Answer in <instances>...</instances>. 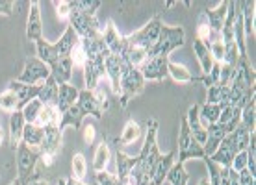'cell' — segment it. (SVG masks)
Here are the masks:
<instances>
[{
  "instance_id": "e0dca14e",
  "label": "cell",
  "mask_w": 256,
  "mask_h": 185,
  "mask_svg": "<svg viewBox=\"0 0 256 185\" xmlns=\"http://www.w3.org/2000/svg\"><path fill=\"white\" fill-rule=\"evenodd\" d=\"M226 9H228V2H219L216 9H208V11H204L206 20H208L210 30H212V41L221 39V30H223L224 19H226Z\"/></svg>"
},
{
  "instance_id": "30bf717a",
  "label": "cell",
  "mask_w": 256,
  "mask_h": 185,
  "mask_svg": "<svg viewBox=\"0 0 256 185\" xmlns=\"http://www.w3.org/2000/svg\"><path fill=\"white\" fill-rule=\"evenodd\" d=\"M69 26L76 32L80 39H91L98 33H102V28H100V22L96 20V15H88V13L72 9V7H70L69 15Z\"/></svg>"
},
{
  "instance_id": "ee69618b",
  "label": "cell",
  "mask_w": 256,
  "mask_h": 185,
  "mask_svg": "<svg viewBox=\"0 0 256 185\" xmlns=\"http://www.w3.org/2000/svg\"><path fill=\"white\" fill-rule=\"evenodd\" d=\"M70 59H72V65H74V67H80V69H82L84 63H86V50H84V46L80 41L74 45V48L70 52Z\"/></svg>"
},
{
  "instance_id": "74e56055",
  "label": "cell",
  "mask_w": 256,
  "mask_h": 185,
  "mask_svg": "<svg viewBox=\"0 0 256 185\" xmlns=\"http://www.w3.org/2000/svg\"><path fill=\"white\" fill-rule=\"evenodd\" d=\"M86 174H88V161L84 158V154H74L72 156V178L78 180V182H84Z\"/></svg>"
},
{
  "instance_id": "83f0119b",
  "label": "cell",
  "mask_w": 256,
  "mask_h": 185,
  "mask_svg": "<svg viewBox=\"0 0 256 185\" xmlns=\"http://www.w3.org/2000/svg\"><path fill=\"white\" fill-rule=\"evenodd\" d=\"M60 115L58 108H56V104H45L43 109H41V113H39L38 121L34 122L36 126L39 128H46V126H60Z\"/></svg>"
},
{
  "instance_id": "816d5d0a",
  "label": "cell",
  "mask_w": 256,
  "mask_h": 185,
  "mask_svg": "<svg viewBox=\"0 0 256 185\" xmlns=\"http://www.w3.org/2000/svg\"><path fill=\"white\" fill-rule=\"evenodd\" d=\"M32 185H50V184H46V182H43V180H36Z\"/></svg>"
},
{
  "instance_id": "4316f807",
  "label": "cell",
  "mask_w": 256,
  "mask_h": 185,
  "mask_svg": "<svg viewBox=\"0 0 256 185\" xmlns=\"http://www.w3.org/2000/svg\"><path fill=\"white\" fill-rule=\"evenodd\" d=\"M72 59L70 58H65L62 59V61H58V63L50 65L48 69H50V76L56 80V83H69L70 76H72Z\"/></svg>"
},
{
  "instance_id": "6da1fadb",
  "label": "cell",
  "mask_w": 256,
  "mask_h": 185,
  "mask_svg": "<svg viewBox=\"0 0 256 185\" xmlns=\"http://www.w3.org/2000/svg\"><path fill=\"white\" fill-rule=\"evenodd\" d=\"M106 108H108V98L98 87L95 91H80L76 104L67 109L60 119V130L64 132L67 126H72L74 130H78V128H82V122L86 117L102 119V113L106 111Z\"/></svg>"
},
{
  "instance_id": "1f68e13d",
  "label": "cell",
  "mask_w": 256,
  "mask_h": 185,
  "mask_svg": "<svg viewBox=\"0 0 256 185\" xmlns=\"http://www.w3.org/2000/svg\"><path fill=\"white\" fill-rule=\"evenodd\" d=\"M219 115H221V108L219 104H202L198 106V119L202 122V126L208 128L210 124H216L219 121Z\"/></svg>"
},
{
  "instance_id": "f1b7e54d",
  "label": "cell",
  "mask_w": 256,
  "mask_h": 185,
  "mask_svg": "<svg viewBox=\"0 0 256 185\" xmlns=\"http://www.w3.org/2000/svg\"><path fill=\"white\" fill-rule=\"evenodd\" d=\"M140 137H141V126L136 121H132V119H130V121L124 124V128H122L119 139L116 141L117 148L126 147V145H132V143H134V141H138Z\"/></svg>"
},
{
  "instance_id": "4dcf8cb0",
  "label": "cell",
  "mask_w": 256,
  "mask_h": 185,
  "mask_svg": "<svg viewBox=\"0 0 256 185\" xmlns=\"http://www.w3.org/2000/svg\"><path fill=\"white\" fill-rule=\"evenodd\" d=\"M56 98H58V83L52 76H48L39 89L38 100L45 106V104H56Z\"/></svg>"
},
{
  "instance_id": "603a6c76",
  "label": "cell",
  "mask_w": 256,
  "mask_h": 185,
  "mask_svg": "<svg viewBox=\"0 0 256 185\" xmlns=\"http://www.w3.org/2000/svg\"><path fill=\"white\" fill-rule=\"evenodd\" d=\"M26 121L22 111H13L10 115V145L13 150H17L20 143H22V132H24Z\"/></svg>"
},
{
  "instance_id": "6f0895ef",
  "label": "cell",
  "mask_w": 256,
  "mask_h": 185,
  "mask_svg": "<svg viewBox=\"0 0 256 185\" xmlns=\"http://www.w3.org/2000/svg\"><path fill=\"white\" fill-rule=\"evenodd\" d=\"M60 185H65V182H64V180H60Z\"/></svg>"
},
{
  "instance_id": "836d02e7",
  "label": "cell",
  "mask_w": 256,
  "mask_h": 185,
  "mask_svg": "<svg viewBox=\"0 0 256 185\" xmlns=\"http://www.w3.org/2000/svg\"><path fill=\"white\" fill-rule=\"evenodd\" d=\"M240 124L244 128H247L249 132H254L256 126V96H252L250 100L245 102V106L242 108V121Z\"/></svg>"
},
{
  "instance_id": "d6986e66",
  "label": "cell",
  "mask_w": 256,
  "mask_h": 185,
  "mask_svg": "<svg viewBox=\"0 0 256 185\" xmlns=\"http://www.w3.org/2000/svg\"><path fill=\"white\" fill-rule=\"evenodd\" d=\"M80 91L70 85V83H60L58 85V98H56V108H58L60 115H64L69 108H72L78 100Z\"/></svg>"
},
{
  "instance_id": "52a82bcc",
  "label": "cell",
  "mask_w": 256,
  "mask_h": 185,
  "mask_svg": "<svg viewBox=\"0 0 256 185\" xmlns=\"http://www.w3.org/2000/svg\"><path fill=\"white\" fill-rule=\"evenodd\" d=\"M119 100H121V108H126L128 102L138 96L141 91L145 89V80L141 76V72L134 67L124 63L121 74V83H119Z\"/></svg>"
},
{
  "instance_id": "277c9868",
  "label": "cell",
  "mask_w": 256,
  "mask_h": 185,
  "mask_svg": "<svg viewBox=\"0 0 256 185\" xmlns=\"http://www.w3.org/2000/svg\"><path fill=\"white\" fill-rule=\"evenodd\" d=\"M250 134H252V132H249L247 128H244L240 124L232 134H228L221 141V145H219L218 150L210 156V160L221 167H230L232 160L236 158V154L247 150L249 141H250Z\"/></svg>"
},
{
  "instance_id": "8992f818",
  "label": "cell",
  "mask_w": 256,
  "mask_h": 185,
  "mask_svg": "<svg viewBox=\"0 0 256 185\" xmlns=\"http://www.w3.org/2000/svg\"><path fill=\"white\" fill-rule=\"evenodd\" d=\"M17 180L20 182V185H30L38 180V161L41 160L39 148H30L28 145L20 143L17 147Z\"/></svg>"
},
{
  "instance_id": "8d00e7d4",
  "label": "cell",
  "mask_w": 256,
  "mask_h": 185,
  "mask_svg": "<svg viewBox=\"0 0 256 185\" xmlns=\"http://www.w3.org/2000/svg\"><path fill=\"white\" fill-rule=\"evenodd\" d=\"M195 39H197V41H200V43H204L206 46L210 45V41H212V30H210V24H208V20H206L204 11L200 13V15H198V19H197Z\"/></svg>"
},
{
  "instance_id": "f546056e",
  "label": "cell",
  "mask_w": 256,
  "mask_h": 185,
  "mask_svg": "<svg viewBox=\"0 0 256 185\" xmlns=\"http://www.w3.org/2000/svg\"><path fill=\"white\" fill-rule=\"evenodd\" d=\"M193 52H195V56H197L198 65H200L202 72L208 74V72L212 70V67H214V63H216L214 58H212L210 50H208V46H206L204 43L197 41V39H193Z\"/></svg>"
},
{
  "instance_id": "f5cc1de1",
  "label": "cell",
  "mask_w": 256,
  "mask_h": 185,
  "mask_svg": "<svg viewBox=\"0 0 256 185\" xmlns=\"http://www.w3.org/2000/svg\"><path fill=\"white\" fill-rule=\"evenodd\" d=\"M2 143H4V132H2V124H0V147H2Z\"/></svg>"
},
{
  "instance_id": "11a10c76",
  "label": "cell",
  "mask_w": 256,
  "mask_h": 185,
  "mask_svg": "<svg viewBox=\"0 0 256 185\" xmlns=\"http://www.w3.org/2000/svg\"><path fill=\"white\" fill-rule=\"evenodd\" d=\"M122 185H136V184H134V180H132V178H128Z\"/></svg>"
},
{
  "instance_id": "ac0fdd59",
  "label": "cell",
  "mask_w": 256,
  "mask_h": 185,
  "mask_svg": "<svg viewBox=\"0 0 256 185\" xmlns=\"http://www.w3.org/2000/svg\"><path fill=\"white\" fill-rule=\"evenodd\" d=\"M8 89H12L17 96V102H19V111H22L26 104H30L32 100H36L39 95V89L41 85H26V83H19V82H10Z\"/></svg>"
},
{
  "instance_id": "484cf974",
  "label": "cell",
  "mask_w": 256,
  "mask_h": 185,
  "mask_svg": "<svg viewBox=\"0 0 256 185\" xmlns=\"http://www.w3.org/2000/svg\"><path fill=\"white\" fill-rule=\"evenodd\" d=\"M254 0H242L240 2V11H242V20H244L245 35H252L254 37Z\"/></svg>"
},
{
  "instance_id": "d4e9b609",
  "label": "cell",
  "mask_w": 256,
  "mask_h": 185,
  "mask_svg": "<svg viewBox=\"0 0 256 185\" xmlns=\"http://www.w3.org/2000/svg\"><path fill=\"white\" fill-rule=\"evenodd\" d=\"M167 74L178 83H202V76H195L184 65L174 63V61H169V65H167Z\"/></svg>"
},
{
  "instance_id": "db71d44e",
  "label": "cell",
  "mask_w": 256,
  "mask_h": 185,
  "mask_svg": "<svg viewBox=\"0 0 256 185\" xmlns=\"http://www.w3.org/2000/svg\"><path fill=\"white\" fill-rule=\"evenodd\" d=\"M198 185H210V182H208V178H202L198 182Z\"/></svg>"
},
{
  "instance_id": "bcb514c9",
  "label": "cell",
  "mask_w": 256,
  "mask_h": 185,
  "mask_svg": "<svg viewBox=\"0 0 256 185\" xmlns=\"http://www.w3.org/2000/svg\"><path fill=\"white\" fill-rule=\"evenodd\" d=\"M52 6L56 7V15H58L60 19H67L69 20V15H70V0H56V2H52Z\"/></svg>"
},
{
  "instance_id": "9f6ffc18",
  "label": "cell",
  "mask_w": 256,
  "mask_h": 185,
  "mask_svg": "<svg viewBox=\"0 0 256 185\" xmlns=\"http://www.w3.org/2000/svg\"><path fill=\"white\" fill-rule=\"evenodd\" d=\"M10 185H20V182H19V180H13V182Z\"/></svg>"
},
{
  "instance_id": "9a60e30c",
  "label": "cell",
  "mask_w": 256,
  "mask_h": 185,
  "mask_svg": "<svg viewBox=\"0 0 256 185\" xmlns=\"http://www.w3.org/2000/svg\"><path fill=\"white\" fill-rule=\"evenodd\" d=\"M26 37H28V41H34V43L43 39V20H41L38 0L30 2V11H28V20H26Z\"/></svg>"
},
{
  "instance_id": "f35d334b",
  "label": "cell",
  "mask_w": 256,
  "mask_h": 185,
  "mask_svg": "<svg viewBox=\"0 0 256 185\" xmlns=\"http://www.w3.org/2000/svg\"><path fill=\"white\" fill-rule=\"evenodd\" d=\"M41 109H43V104L39 102L38 98H36V100H32L30 104H26L24 108H22V115H24L26 124H34V122L38 121Z\"/></svg>"
},
{
  "instance_id": "5bb4252c",
  "label": "cell",
  "mask_w": 256,
  "mask_h": 185,
  "mask_svg": "<svg viewBox=\"0 0 256 185\" xmlns=\"http://www.w3.org/2000/svg\"><path fill=\"white\" fill-rule=\"evenodd\" d=\"M102 39H104V45L108 46L112 56L121 58L122 54H124V50H126V39H124V35L119 33L114 20L106 22V28L102 30Z\"/></svg>"
},
{
  "instance_id": "7bdbcfd3",
  "label": "cell",
  "mask_w": 256,
  "mask_h": 185,
  "mask_svg": "<svg viewBox=\"0 0 256 185\" xmlns=\"http://www.w3.org/2000/svg\"><path fill=\"white\" fill-rule=\"evenodd\" d=\"M208 50H210L212 58L216 63H223V56H224V43L221 39H216L208 45Z\"/></svg>"
},
{
  "instance_id": "b9f144b4",
  "label": "cell",
  "mask_w": 256,
  "mask_h": 185,
  "mask_svg": "<svg viewBox=\"0 0 256 185\" xmlns=\"http://www.w3.org/2000/svg\"><path fill=\"white\" fill-rule=\"evenodd\" d=\"M234 74H236V67H230V65L221 63V72H219V83L221 87H228L234 80Z\"/></svg>"
},
{
  "instance_id": "44dd1931",
  "label": "cell",
  "mask_w": 256,
  "mask_h": 185,
  "mask_svg": "<svg viewBox=\"0 0 256 185\" xmlns=\"http://www.w3.org/2000/svg\"><path fill=\"white\" fill-rule=\"evenodd\" d=\"M106 74L110 78V83H112V91H114V95L119 96V83H121V74H122V67H124V61L121 58H117V56H112L110 54L108 58H106Z\"/></svg>"
},
{
  "instance_id": "cb8c5ba5",
  "label": "cell",
  "mask_w": 256,
  "mask_h": 185,
  "mask_svg": "<svg viewBox=\"0 0 256 185\" xmlns=\"http://www.w3.org/2000/svg\"><path fill=\"white\" fill-rule=\"evenodd\" d=\"M116 160H117V178H119L121 184H124L130 178V173L134 171L136 163H138V156H128V154L121 152L117 148Z\"/></svg>"
},
{
  "instance_id": "7c38bea8",
  "label": "cell",
  "mask_w": 256,
  "mask_h": 185,
  "mask_svg": "<svg viewBox=\"0 0 256 185\" xmlns=\"http://www.w3.org/2000/svg\"><path fill=\"white\" fill-rule=\"evenodd\" d=\"M50 76V69L39 58H28L24 61V69L15 82L26 83V85H38L39 82H45Z\"/></svg>"
},
{
  "instance_id": "2e32d148",
  "label": "cell",
  "mask_w": 256,
  "mask_h": 185,
  "mask_svg": "<svg viewBox=\"0 0 256 185\" xmlns=\"http://www.w3.org/2000/svg\"><path fill=\"white\" fill-rule=\"evenodd\" d=\"M174 163H176V150L162 154L160 158H158V161H156L152 167L150 182H152L154 185H164L167 174H169V171H171V167H173Z\"/></svg>"
},
{
  "instance_id": "60d3db41",
  "label": "cell",
  "mask_w": 256,
  "mask_h": 185,
  "mask_svg": "<svg viewBox=\"0 0 256 185\" xmlns=\"http://www.w3.org/2000/svg\"><path fill=\"white\" fill-rule=\"evenodd\" d=\"M238 61H240V52H238L236 43H230V45H224L223 63H224V65H230V67H238Z\"/></svg>"
},
{
  "instance_id": "ba28073f",
  "label": "cell",
  "mask_w": 256,
  "mask_h": 185,
  "mask_svg": "<svg viewBox=\"0 0 256 185\" xmlns=\"http://www.w3.org/2000/svg\"><path fill=\"white\" fill-rule=\"evenodd\" d=\"M162 22L160 17H154L150 19L145 26H141L140 30H136L134 33H130V35H124L126 39V45L128 46H136V48H143V50H150L152 45L158 41L160 37V32H162Z\"/></svg>"
},
{
  "instance_id": "9c48e42d",
  "label": "cell",
  "mask_w": 256,
  "mask_h": 185,
  "mask_svg": "<svg viewBox=\"0 0 256 185\" xmlns=\"http://www.w3.org/2000/svg\"><path fill=\"white\" fill-rule=\"evenodd\" d=\"M192 158H198V160H204L206 154L202 150V147L198 145L195 137L192 135L190 132V128H188V122H186V117H182L180 119V134H178V160L176 163L180 165H184L188 160H192Z\"/></svg>"
},
{
  "instance_id": "5b68a950",
  "label": "cell",
  "mask_w": 256,
  "mask_h": 185,
  "mask_svg": "<svg viewBox=\"0 0 256 185\" xmlns=\"http://www.w3.org/2000/svg\"><path fill=\"white\" fill-rule=\"evenodd\" d=\"M186 32L182 26H162L158 41L147 52V58H169V54L180 46H184Z\"/></svg>"
},
{
  "instance_id": "7a4b0ae2",
  "label": "cell",
  "mask_w": 256,
  "mask_h": 185,
  "mask_svg": "<svg viewBox=\"0 0 256 185\" xmlns=\"http://www.w3.org/2000/svg\"><path fill=\"white\" fill-rule=\"evenodd\" d=\"M160 148H158V121L148 119L147 132H145V143L138 154V163L134 171L130 173V178L134 180L136 185H147L150 182V173H152L154 163L160 158Z\"/></svg>"
},
{
  "instance_id": "ffe728a7",
  "label": "cell",
  "mask_w": 256,
  "mask_h": 185,
  "mask_svg": "<svg viewBox=\"0 0 256 185\" xmlns=\"http://www.w3.org/2000/svg\"><path fill=\"white\" fill-rule=\"evenodd\" d=\"M198 106L200 104H193L192 108L188 109V115H186V122H188V128H190V132L192 135L195 137L200 147H204L206 143V128L202 126V122L198 119Z\"/></svg>"
},
{
  "instance_id": "f6af8a7d",
  "label": "cell",
  "mask_w": 256,
  "mask_h": 185,
  "mask_svg": "<svg viewBox=\"0 0 256 185\" xmlns=\"http://www.w3.org/2000/svg\"><path fill=\"white\" fill-rule=\"evenodd\" d=\"M96 184L98 185H122L117 178V174H112L108 171H100V173H96Z\"/></svg>"
},
{
  "instance_id": "8fae6325",
  "label": "cell",
  "mask_w": 256,
  "mask_h": 185,
  "mask_svg": "<svg viewBox=\"0 0 256 185\" xmlns=\"http://www.w3.org/2000/svg\"><path fill=\"white\" fill-rule=\"evenodd\" d=\"M43 130H45V135H43V143L39 147V154H41V161L45 163V167H50L54 156L58 154L60 147H62L64 132L60 130V126H46Z\"/></svg>"
},
{
  "instance_id": "ab89813d",
  "label": "cell",
  "mask_w": 256,
  "mask_h": 185,
  "mask_svg": "<svg viewBox=\"0 0 256 185\" xmlns=\"http://www.w3.org/2000/svg\"><path fill=\"white\" fill-rule=\"evenodd\" d=\"M70 7L88 13V15H96V9L100 7V2L98 0H90V2L88 0H74V2H70Z\"/></svg>"
},
{
  "instance_id": "7402d4cb",
  "label": "cell",
  "mask_w": 256,
  "mask_h": 185,
  "mask_svg": "<svg viewBox=\"0 0 256 185\" xmlns=\"http://www.w3.org/2000/svg\"><path fill=\"white\" fill-rule=\"evenodd\" d=\"M224 137H226V132H224V128L221 126L219 122L210 124V126L206 128V143H204V147H202V150H204V154L208 158L218 150V147L221 145V141H223Z\"/></svg>"
},
{
  "instance_id": "681fc988",
  "label": "cell",
  "mask_w": 256,
  "mask_h": 185,
  "mask_svg": "<svg viewBox=\"0 0 256 185\" xmlns=\"http://www.w3.org/2000/svg\"><path fill=\"white\" fill-rule=\"evenodd\" d=\"M82 132H84V143H86L88 147H91V145H93V141H95V135H96L95 126H93V124H86Z\"/></svg>"
},
{
  "instance_id": "7dc6e473",
  "label": "cell",
  "mask_w": 256,
  "mask_h": 185,
  "mask_svg": "<svg viewBox=\"0 0 256 185\" xmlns=\"http://www.w3.org/2000/svg\"><path fill=\"white\" fill-rule=\"evenodd\" d=\"M232 171H236V173H240V171H244V169H247V152H240L236 154V158L232 160V165H230Z\"/></svg>"
},
{
  "instance_id": "4fadbf2b",
  "label": "cell",
  "mask_w": 256,
  "mask_h": 185,
  "mask_svg": "<svg viewBox=\"0 0 256 185\" xmlns=\"http://www.w3.org/2000/svg\"><path fill=\"white\" fill-rule=\"evenodd\" d=\"M167 65H169V58H147L138 70L141 72L145 82H162L169 76Z\"/></svg>"
},
{
  "instance_id": "c3c4849f",
  "label": "cell",
  "mask_w": 256,
  "mask_h": 185,
  "mask_svg": "<svg viewBox=\"0 0 256 185\" xmlns=\"http://www.w3.org/2000/svg\"><path fill=\"white\" fill-rule=\"evenodd\" d=\"M238 184L240 185H256V176L254 174H250L247 169H244V171L238 173Z\"/></svg>"
},
{
  "instance_id": "e575fe53",
  "label": "cell",
  "mask_w": 256,
  "mask_h": 185,
  "mask_svg": "<svg viewBox=\"0 0 256 185\" xmlns=\"http://www.w3.org/2000/svg\"><path fill=\"white\" fill-rule=\"evenodd\" d=\"M110 161V147L106 141H102L95 150V156H93V171L95 173H100V171H106V165Z\"/></svg>"
},
{
  "instance_id": "f907efd6",
  "label": "cell",
  "mask_w": 256,
  "mask_h": 185,
  "mask_svg": "<svg viewBox=\"0 0 256 185\" xmlns=\"http://www.w3.org/2000/svg\"><path fill=\"white\" fill-rule=\"evenodd\" d=\"M65 185H86V184H84V182H78V180H74L70 176V178L65 180Z\"/></svg>"
},
{
  "instance_id": "d590c367",
  "label": "cell",
  "mask_w": 256,
  "mask_h": 185,
  "mask_svg": "<svg viewBox=\"0 0 256 185\" xmlns=\"http://www.w3.org/2000/svg\"><path fill=\"white\" fill-rule=\"evenodd\" d=\"M188 180H190V174H188L186 167L180 165V163H174V165L171 167L169 174H167L166 182L169 185H186Z\"/></svg>"
},
{
  "instance_id": "d6a6232c",
  "label": "cell",
  "mask_w": 256,
  "mask_h": 185,
  "mask_svg": "<svg viewBox=\"0 0 256 185\" xmlns=\"http://www.w3.org/2000/svg\"><path fill=\"white\" fill-rule=\"evenodd\" d=\"M43 135H45L43 128L36 126V124H26L24 132H22V143L30 148H39L43 143Z\"/></svg>"
},
{
  "instance_id": "3957f363",
  "label": "cell",
  "mask_w": 256,
  "mask_h": 185,
  "mask_svg": "<svg viewBox=\"0 0 256 185\" xmlns=\"http://www.w3.org/2000/svg\"><path fill=\"white\" fill-rule=\"evenodd\" d=\"M78 41H80V37L76 35V32L70 26H67V30H65V33L62 35L58 43H48L45 39H39L38 43H36L38 58L50 67V65L58 63L62 59L70 58V52H72V48H74Z\"/></svg>"
}]
</instances>
